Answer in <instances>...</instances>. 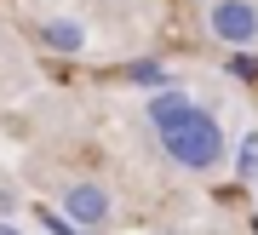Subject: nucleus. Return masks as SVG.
<instances>
[{
    "label": "nucleus",
    "instance_id": "nucleus-1",
    "mask_svg": "<svg viewBox=\"0 0 258 235\" xmlns=\"http://www.w3.org/2000/svg\"><path fill=\"white\" fill-rule=\"evenodd\" d=\"M161 149H166V161H178L184 172H207V166L224 161V132H218V121L207 109H189L172 132H161Z\"/></svg>",
    "mask_w": 258,
    "mask_h": 235
},
{
    "label": "nucleus",
    "instance_id": "nucleus-2",
    "mask_svg": "<svg viewBox=\"0 0 258 235\" xmlns=\"http://www.w3.org/2000/svg\"><path fill=\"white\" fill-rule=\"evenodd\" d=\"M207 29L224 46H252L258 40V6H252V0H212Z\"/></svg>",
    "mask_w": 258,
    "mask_h": 235
},
{
    "label": "nucleus",
    "instance_id": "nucleus-3",
    "mask_svg": "<svg viewBox=\"0 0 258 235\" xmlns=\"http://www.w3.org/2000/svg\"><path fill=\"white\" fill-rule=\"evenodd\" d=\"M63 218H69V229H98L103 218H109V190L92 184V178L69 184L63 190Z\"/></svg>",
    "mask_w": 258,
    "mask_h": 235
},
{
    "label": "nucleus",
    "instance_id": "nucleus-4",
    "mask_svg": "<svg viewBox=\"0 0 258 235\" xmlns=\"http://www.w3.org/2000/svg\"><path fill=\"white\" fill-rule=\"evenodd\" d=\"M40 40H46V52L75 57V52H86V23L81 18H46L40 23Z\"/></svg>",
    "mask_w": 258,
    "mask_h": 235
},
{
    "label": "nucleus",
    "instance_id": "nucleus-5",
    "mask_svg": "<svg viewBox=\"0 0 258 235\" xmlns=\"http://www.w3.org/2000/svg\"><path fill=\"white\" fill-rule=\"evenodd\" d=\"M189 98H184V92H155V103H149V121H155V132H172L178 127V121H184L189 115Z\"/></svg>",
    "mask_w": 258,
    "mask_h": 235
},
{
    "label": "nucleus",
    "instance_id": "nucleus-6",
    "mask_svg": "<svg viewBox=\"0 0 258 235\" xmlns=\"http://www.w3.org/2000/svg\"><path fill=\"white\" fill-rule=\"evenodd\" d=\"M235 172H241V178H258V132L241 144V166H235Z\"/></svg>",
    "mask_w": 258,
    "mask_h": 235
},
{
    "label": "nucleus",
    "instance_id": "nucleus-7",
    "mask_svg": "<svg viewBox=\"0 0 258 235\" xmlns=\"http://www.w3.org/2000/svg\"><path fill=\"white\" fill-rule=\"evenodd\" d=\"M132 81H138V86H166V69H161V64H138Z\"/></svg>",
    "mask_w": 258,
    "mask_h": 235
},
{
    "label": "nucleus",
    "instance_id": "nucleus-8",
    "mask_svg": "<svg viewBox=\"0 0 258 235\" xmlns=\"http://www.w3.org/2000/svg\"><path fill=\"white\" fill-rule=\"evenodd\" d=\"M6 212H12V190H0V224H6Z\"/></svg>",
    "mask_w": 258,
    "mask_h": 235
},
{
    "label": "nucleus",
    "instance_id": "nucleus-9",
    "mask_svg": "<svg viewBox=\"0 0 258 235\" xmlns=\"http://www.w3.org/2000/svg\"><path fill=\"white\" fill-rule=\"evenodd\" d=\"M0 235H18V229H12V224H0Z\"/></svg>",
    "mask_w": 258,
    "mask_h": 235
}]
</instances>
